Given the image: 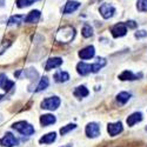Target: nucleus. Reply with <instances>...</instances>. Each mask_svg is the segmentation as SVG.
Masks as SVG:
<instances>
[{
    "instance_id": "nucleus-13",
    "label": "nucleus",
    "mask_w": 147,
    "mask_h": 147,
    "mask_svg": "<svg viewBox=\"0 0 147 147\" xmlns=\"http://www.w3.org/2000/svg\"><path fill=\"white\" fill-rule=\"evenodd\" d=\"M61 64H63V59L61 58H50L47 60V63H46L45 69L46 71H51L53 68H57V67L61 66Z\"/></svg>"
},
{
    "instance_id": "nucleus-33",
    "label": "nucleus",
    "mask_w": 147,
    "mask_h": 147,
    "mask_svg": "<svg viewBox=\"0 0 147 147\" xmlns=\"http://www.w3.org/2000/svg\"><path fill=\"white\" fill-rule=\"evenodd\" d=\"M20 74H21V71H18V72H17V73H14V76H16V77H17V78H18V77H19V76H20Z\"/></svg>"
},
{
    "instance_id": "nucleus-8",
    "label": "nucleus",
    "mask_w": 147,
    "mask_h": 147,
    "mask_svg": "<svg viewBox=\"0 0 147 147\" xmlns=\"http://www.w3.org/2000/svg\"><path fill=\"white\" fill-rule=\"evenodd\" d=\"M111 32H112V35L114 36V38H120V36H124L127 33V26H126V24H124V22L117 24V25H114L111 28Z\"/></svg>"
},
{
    "instance_id": "nucleus-20",
    "label": "nucleus",
    "mask_w": 147,
    "mask_h": 147,
    "mask_svg": "<svg viewBox=\"0 0 147 147\" xmlns=\"http://www.w3.org/2000/svg\"><path fill=\"white\" fill-rule=\"evenodd\" d=\"M73 94H74V96H77V98H85L90 94V91L85 86H78L74 90V92H73Z\"/></svg>"
},
{
    "instance_id": "nucleus-5",
    "label": "nucleus",
    "mask_w": 147,
    "mask_h": 147,
    "mask_svg": "<svg viewBox=\"0 0 147 147\" xmlns=\"http://www.w3.org/2000/svg\"><path fill=\"white\" fill-rule=\"evenodd\" d=\"M19 144L18 139L12 133H6L5 136L0 139V145L3 147H14Z\"/></svg>"
},
{
    "instance_id": "nucleus-19",
    "label": "nucleus",
    "mask_w": 147,
    "mask_h": 147,
    "mask_svg": "<svg viewBox=\"0 0 147 147\" xmlns=\"http://www.w3.org/2000/svg\"><path fill=\"white\" fill-rule=\"evenodd\" d=\"M68 79H69V74L64 71H58L54 74L55 82H66V81H68Z\"/></svg>"
},
{
    "instance_id": "nucleus-31",
    "label": "nucleus",
    "mask_w": 147,
    "mask_h": 147,
    "mask_svg": "<svg viewBox=\"0 0 147 147\" xmlns=\"http://www.w3.org/2000/svg\"><path fill=\"white\" fill-rule=\"evenodd\" d=\"M137 25H138V24H137L136 21H133V20H129V21L126 22V26H127L128 28H136Z\"/></svg>"
},
{
    "instance_id": "nucleus-26",
    "label": "nucleus",
    "mask_w": 147,
    "mask_h": 147,
    "mask_svg": "<svg viewBox=\"0 0 147 147\" xmlns=\"http://www.w3.org/2000/svg\"><path fill=\"white\" fill-rule=\"evenodd\" d=\"M137 8L140 12H147V0H138Z\"/></svg>"
},
{
    "instance_id": "nucleus-9",
    "label": "nucleus",
    "mask_w": 147,
    "mask_h": 147,
    "mask_svg": "<svg viewBox=\"0 0 147 147\" xmlns=\"http://www.w3.org/2000/svg\"><path fill=\"white\" fill-rule=\"evenodd\" d=\"M122 124L120 121H118V122H113V124H108V126H107V132H108V134L111 137H115V136H118L119 133H121L122 132Z\"/></svg>"
},
{
    "instance_id": "nucleus-17",
    "label": "nucleus",
    "mask_w": 147,
    "mask_h": 147,
    "mask_svg": "<svg viewBox=\"0 0 147 147\" xmlns=\"http://www.w3.org/2000/svg\"><path fill=\"white\" fill-rule=\"evenodd\" d=\"M24 76L33 82V81H35L36 79L39 78V73L36 72L35 68H27V69L24 71Z\"/></svg>"
},
{
    "instance_id": "nucleus-2",
    "label": "nucleus",
    "mask_w": 147,
    "mask_h": 147,
    "mask_svg": "<svg viewBox=\"0 0 147 147\" xmlns=\"http://www.w3.org/2000/svg\"><path fill=\"white\" fill-rule=\"evenodd\" d=\"M74 35H76L74 28L71 27V26H66V27H63L58 32L57 40L60 42H69L73 38H74Z\"/></svg>"
},
{
    "instance_id": "nucleus-25",
    "label": "nucleus",
    "mask_w": 147,
    "mask_h": 147,
    "mask_svg": "<svg viewBox=\"0 0 147 147\" xmlns=\"http://www.w3.org/2000/svg\"><path fill=\"white\" fill-rule=\"evenodd\" d=\"M34 1H36V0H17V6L19 8H24V7L32 5Z\"/></svg>"
},
{
    "instance_id": "nucleus-16",
    "label": "nucleus",
    "mask_w": 147,
    "mask_h": 147,
    "mask_svg": "<svg viewBox=\"0 0 147 147\" xmlns=\"http://www.w3.org/2000/svg\"><path fill=\"white\" fill-rule=\"evenodd\" d=\"M142 120V114L140 113V112H136V113H133V114H131L128 118H127V125L128 126H134L137 124V122H140Z\"/></svg>"
},
{
    "instance_id": "nucleus-29",
    "label": "nucleus",
    "mask_w": 147,
    "mask_h": 147,
    "mask_svg": "<svg viewBox=\"0 0 147 147\" xmlns=\"http://www.w3.org/2000/svg\"><path fill=\"white\" fill-rule=\"evenodd\" d=\"M146 35H147V32H146V31H138V32H136V34H134V36H136L137 39L145 38Z\"/></svg>"
},
{
    "instance_id": "nucleus-21",
    "label": "nucleus",
    "mask_w": 147,
    "mask_h": 147,
    "mask_svg": "<svg viewBox=\"0 0 147 147\" xmlns=\"http://www.w3.org/2000/svg\"><path fill=\"white\" fill-rule=\"evenodd\" d=\"M129 99H131V94L127 93V92H120V93L117 95V101H118L120 105H125Z\"/></svg>"
},
{
    "instance_id": "nucleus-27",
    "label": "nucleus",
    "mask_w": 147,
    "mask_h": 147,
    "mask_svg": "<svg viewBox=\"0 0 147 147\" xmlns=\"http://www.w3.org/2000/svg\"><path fill=\"white\" fill-rule=\"evenodd\" d=\"M77 126L74 125V124H68V125H66V126H64V127H61L60 128V134L61 136H65V134H67L69 131H72V129H74Z\"/></svg>"
},
{
    "instance_id": "nucleus-1",
    "label": "nucleus",
    "mask_w": 147,
    "mask_h": 147,
    "mask_svg": "<svg viewBox=\"0 0 147 147\" xmlns=\"http://www.w3.org/2000/svg\"><path fill=\"white\" fill-rule=\"evenodd\" d=\"M106 65V60L104 58H99L95 64H86V63H79L77 65V71L80 76H87L90 73H96Z\"/></svg>"
},
{
    "instance_id": "nucleus-28",
    "label": "nucleus",
    "mask_w": 147,
    "mask_h": 147,
    "mask_svg": "<svg viewBox=\"0 0 147 147\" xmlns=\"http://www.w3.org/2000/svg\"><path fill=\"white\" fill-rule=\"evenodd\" d=\"M14 87V82L12 81V80H6V82L4 84V86H3V90H5L6 92H8V91H11V88H13Z\"/></svg>"
},
{
    "instance_id": "nucleus-12",
    "label": "nucleus",
    "mask_w": 147,
    "mask_h": 147,
    "mask_svg": "<svg viewBox=\"0 0 147 147\" xmlns=\"http://www.w3.org/2000/svg\"><path fill=\"white\" fill-rule=\"evenodd\" d=\"M40 16H41L40 11H38V9H33V11H31L30 13L25 17V22H27V24L38 22L39 19H40Z\"/></svg>"
},
{
    "instance_id": "nucleus-32",
    "label": "nucleus",
    "mask_w": 147,
    "mask_h": 147,
    "mask_svg": "<svg viewBox=\"0 0 147 147\" xmlns=\"http://www.w3.org/2000/svg\"><path fill=\"white\" fill-rule=\"evenodd\" d=\"M5 5V0H0V7H3Z\"/></svg>"
},
{
    "instance_id": "nucleus-34",
    "label": "nucleus",
    "mask_w": 147,
    "mask_h": 147,
    "mask_svg": "<svg viewBox=\"0 0 147 147\" xmlns=\"http://www.w3.org/2000/svg\"><path fill=\"white\" fill-rule=\"evenodd\" d=\"M3 98H4V95H0V100H1V99H3Z\"/></svg>"
},
{
    "instance_id": "nucleus-4",
    "label": "nucleus",
    "mask_w": 147,
    "mask_h": 147,
    "mask_svg": "<svg viewBox=\"0 0 147 147\" xmlns=\"http://www.w3.org/2000/svg\"><path fill=\"white\" fill-rule=\"evenodd\" d=\"M60 102L61 101L59 96H50L41 101V108L48 109V111H54L60 106Z\"/></svg>"
},
{
    "instance_id": "nucleus-15",
    "label": "nucleus",
    "mask_w": 147,
    "mask_h": 147,
    "mask_svg": "<svg viewBox=\"0 0 147 147\" xmlns=\"http://www.w3.org/2000/svg\"><path fill=\"white\" fill-rule=\"evenodd\" d=\"M140 77H141V74H133L131 71H124V72H122L121 74L119 76V79L122 80V81H126V80L132 81V80H137V79L140 78Z\"/></svg>"
},
{
    "instance_id": "nucleus-35",
    "label": "nucleus",
    "mask_w": 147,
    "mask_h": 147,
    "mask_svg": "<svg viewBox=\"0 0 147 147\" xmlns=\"http://www.w3.org/2000/svg\"><path fill=\"white\" fill-rule=\"evenodd\" d=\"M64 147H71V146H64Z\"/></svg>"
},
{
    "instance_id": "nucleus-7",
    "label": "nucleus",
    "mask_w": 147,
    "mask_h": 147,
    "mask_svg": "<svg viewBox=\"0 0 147 147\" xmlns=\"http://www.w3.org/2000/svg\"><path fill=\"white\" fill-rule=\"evenodd\" d=\"M85 132H86V136L88 138H96V137L100 136V127L96 122H90V124L86 126Z\"/></svg>"
},
{
    "instance_id": "nucleus-14",
    "label": "nucleus",
    "mask_w": 147,
    "mask_h": 147,
    "mask_svg": "<svg viewBox=\"0 0 147 147\" xmlns=\"http://www.w3.org/2000/svg\"><path fill=\"white\" fill-rule=\"evenodd\" d=\"M57 121L55 117L52 115V114H44L40 117V124L42 127H46V126H50L52 124H54V122Z\"/></svg>"
},
{
    "instance_id": "nucleus-22",
    "label": "nucleus",
    "mask_w": 147,
    "mask_h": 147,
    "mask_svg": "<svg viewBox=\"0 0 147 147\" xmlns=\"http://www.w3.org/2000/svg\"><path fill=\"white\" fill-rule=\"evenodd\" d=\"M48 85H50V80H48V78L47 77L41 78L39 84H38V86H36V88H35V92H41V91L46 90L48 87Z\"/></svg>"
},
{
    "instance_id": "nucleus-18",
    "label": "nucleus",
    "mask_w": 147,
    "mask_h": 147,
    "mask_svg": "<svg viewBox=\"0 0 147 147\" xmlns=\"http://www.w3.org/2000/svg\"><path fill=\"white\" fill-rule=\"evenodd\" d=\"M55 139H57L55 132H51V133L45 134L44 137H41V138L39 139V142H40V144H52V142L55 141Z\"/></svg>"
},
{
    "instance_id": "nucleus-30",
    "label": "nucleus",
    "mask_w": 147,
    "mask_h": 147,
    "mask_svg": "<svg viewBox=\"0 0 147 147\" xmlns=\"http://www.w3.org/2000/svg\"><path fill=\"white\" fill-rule=\"evenodd\" d=\"M7 79H8V78L6 77V74H4V73H0V88H3L4 84L6 82Z\"/></svg>"
},
{
    "instance_id": "nucleus-23",
    "label": "nucleus",
    "mask_w": 147,
    "mask_h": 147,
    "mask_svg": "<svg viewBox=\"0 0 147 147\" xmlns=\"http://www.w3.org/2000/svg\"><path fill=\"white\" fill-rule=\"evenodd\" d=\"M22 20H25V17L24 16H12L9 19H8V25H19L20 22H22Z\"/></svg>"
},
{
    "instance_id": "nucleus-11",
    "label": "nucleus",
    "mask_w": 147,
    "mask_h": 147,
    "mask_svg": "<svg viewBox=\"0 0 147 147\" xmlns=\"http://www.w3.org/2000/svg\"><path fill=\"white\" fill-rule=\"evenodd\" d=\"M79 7H80V3L74 1V0H69V1L66 3L65 8H64V11H63V13H64V14L73 13V12H76Z\"/></svg>"
},
{
    "instance_id": "nucleus-6",
    "label": "nucleus",
    "mask_w": 147,
    "mask_h": 147,
    "mask_svg": "<svg viewBox=\"0 0 147 147\" xmlns=\"http://www.w3.org/2000/svg\"><path fill=\"white\" fill-rule=\"evenodd\" d=\"M99 12H100V14L104 19H109V18H112L114 16L115 8L111 4H102L99 8Z\"/></svg>"
},
{
    "instance_id": "nucleus-3",
    "label": "nucleus",
    "mask_w": 147,
    "mask_h": 147,
    "mask_svg": "<svg viewBox=\"0 0 147 147\" xmlns=\"http://www.w3.org/2000/svg\"><path fill=\"white\" fill-rule=\"evenodd\" d=\"M12 127H13L16 131H18L20 134H22V136H32V134L35 132L34 131V127L31 124H28L27 121H18V122H14Z\"/></svg>"
},
{
    "instance_id": "nucleus-10",
    "label": "nucleus",
    "mask_w": 147,
    "mask_h": 147,
    "mask_svg": "<svg viewBox=\"0 0 147 147\" xmlns=\"http://www.w3.org/2000/svg\"><path fill=\"white\" fill-rule=\"evenodd\" d=\"M94 54H95V50H94L93 46H87V47H85L79 51V57L84 60H88V59L93 58Z\"/></svg>"
},
{
    "instance_id": "nucleus-24",
    "label": "nucleus",
    "mask_w": 147,
    "mask_h": 147,
    "mask_svg": "<svg viewBox=\"0 0 147 147\" xmlns=\"http://www.w3.org/2000/svg\"><path fill=\"white\" fill-rule=\"evenodd\" d=\"M81 34H82L84 38H90V36L93 35V30H92V27L88 25V24L84 25V27L81 30Z\"/></svg>"
}]
</instances>
